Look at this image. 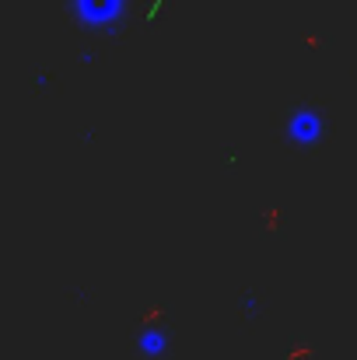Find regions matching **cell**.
<instances>
[{"mask_svg":"<svg viewBox=\"0 0 357 360\" xmlns=\"http://www.w3.org/2000/svg\"><path fill=\"white\" fill-rule=\"evenodd\" d=\"M319 129H322V122H319L315 112H308V109L298 112V116L291 120V136H294V140H305V143H308V140L319 136Z\"/></svg>","mask_w":357,"mask_h":360,"instance_id":"cell-1","label":"cell"}]
</instances>
